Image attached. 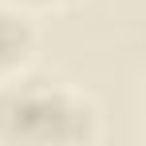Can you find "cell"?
<instances>
[{
	"label": "cell",
	"mask_w": 146,
	"mask_h": 146,
	"mask_svg": "<svg viewBox=\"0 0 146 146\" xmlns=\"http://www.w3.org/2000/svg\"><path fill=\"white\" fill-rule=\"evenodd\" d=\"M99 130L103 115L79 87L32 67L0 79V146H87Z\"/></svg>",
	"instance_id": "obj_1"
},
{
	"label": "cell",
	"mask_w": 146,
	"mask_h": 146,
	"mask_svg": "<svg viewBox=\"0 0 146 146\" xmlns=\"http://www.w3.org/2000/svg\"><path fill=\"white\" fill-rule=\"evenodd\" d=\"M36 51H40L36 16L12 8L8 0H0V79L28 71L36 63Z\"/></svg>",
	"instance_id": "obj_2"
},
{
	"label": "cell",
	"mask_w": 146,
	"mask_h": 146,
	"mask_svg": "<svg viewBox=\"0 0 146 146\" xmlns=\"http://www.w3.org/2000/svg\"><path fill=\"white\" fill-rule=\"evenodd\" d=\"M8 4L28 12V16H44V12H63V8L79 4V0H8Z\"/></svg>",
	"instance_id": "obj_3"
}]
</instances>
